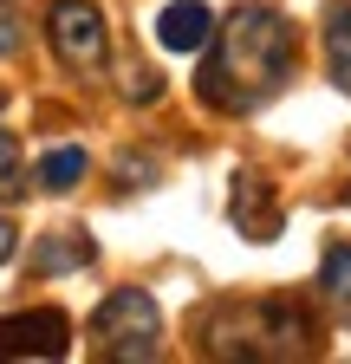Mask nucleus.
<instances>
[{"label": "nucleus", "instance_id": "nucleus-6", "mask_svg": "<svg viewBox=\"0 0 351 364\" xmlns=\"http://www.w3.org/2000/svg\"><path fill=\"white\" fill-rule=\"evenodd\" d=\"M234 228L247 241H274L280 235V202H274V182L267 176H234Z\"/></svg>", "mask_w": 351, "mask_h": 364}, {"label": "nucleus", "instance_id": "nucleus-2", "mask_svg": "<svg viewBox=\"0 0 351 364\" xmlns=\"http://www.w3.org/2000/svg\"><path fill=\"white\" fill-rule=\"evenodd\" d=\"M202 345L215 358H313L319 332L286 299H228V306L208 312Z\"/></svg>", "mask_w": 351, "mask_h": 364}, {"label": "nucleus", "instance_id": "nucleus-14", "mask_svg": "<svg viewBox=\"0 0 351 364\" xmlns=\"http://www.w3.org/2000/svg\"><path fill=\"white\" fill-rule=\"evenodd\" d=\"M14 247H20V235H14V221H7V215H0V267H7V260H14Z\"/></svg>", "mask_w": 351, "mask_h": 364}, {"label": "nucleus", "instance_id": "nucleus-12", "mask_svg": "<svg viewBox=\"0 0 351 364\" xmlns=\"http://www.w3.org/2000/svg\"><path fill=\"white\" fill-rule=\"evenodd\" d=\"M26 196V169H20V144L14 130H0V202H20Z\"/></svg>", "mask_w": 351, "mask_h": 364}, {"label": "nucleus", "instance_id": "nucleus-11", "mask_svg": "<svg viewBox=\"0 0 351 364\" xmlns=\"http://www.w3.org/2000/svg\"><path fill=\"white\" fill-rule=\"evenodd\" d=\"M85 182V150H46L39 156V189H53V196H65V189H78Z\"/></svg>", "mask_w": 351, "mask_h": 364}, {"label": "nucleus", "instance_id": "nucleus-5", "mask_svg": "<svg viewBox=\"0 0 351 364\" xmlns=\"http://www.w3.org/2000/svg\"><path fill=\"white\" fill-rule=\"evenodd\" d=\"M65 351H72V318L59 306L0 318V358H65Z\"/></svg>", "mask_w": 351, "mask_h": 364}, {"label": "nucleus", "instance_id": "nucleus-8", "mask_svg": "<svg viewBox=\"0 0 351 364\" xmlns=\"http://www.w3.org/2000/svg\"><path fill=\"white\" fill-rule=\"evenodd\" d=\"M319 299L351 326V241H325V254H319Z\"/></svg>", "mask_w": 351, "mask_h": 364}, {"label": "nucleus", "instance_id": "nucleus-9", "mask_svg": "<svg viewBox=\"0 0 351 364\" xmlns=\"http://www.w3.org/2000/svg\"><path fill=\"white\" fill-rule=\"evenodd\" d=\"M92 235H78V228H59L33 247V273H72V267H92Z\"/></svg>", "mask_w": 351, "mask_h": 364}, {"label": "nucleus", "instance_id": "nucleus-7", "mask_svg": "<svg viewBox=\"0 0 351 364\" xmlns=\"http://www.w3.org/2000/svg\"><path fill=\"white\" fill-rule=\"evenodd\" d=\"M215 33V14L202 7V0H169V7L156 14V46L163 53H202Z\"/></svg>", "mask_w": 351, "mask_h": 364}, {"label": "nucleus", "instance_id": "nucleus-13", "mask_svg": "<svg viewBox=\"0 0 351 364\" xmlns=\"http://www.w3.org/2000/svg\"><path fill=\"white\" fill-rule=\"evenodd\" d=\"M7 53H20V20L0 14V59H7Z\"/></svg>", "mask_w": 351, "mask_h": 364}, {"label": "nucleus", "instance_id": "nucleus-4", "mask_svg": "<svg viewBox=\"0 0 351 364\" xmlns=\"http://www.w3.org/2000/svg\"><path fill=\"white\" fill-rule=\"evenodd\" d=\"M46 39L65 72H98L104 53H111V33H104V14L92 7V0H53L46 14Z\"/></svg>", "mask_w": 351, "mask_h": 364}, {"label": "nucleus", "instance_id": "nucleus-3", "mask_svg": "<svg viewBox=\"0 0 351 364\" xmlns=\"http://www.w3.org/2000/svg\"><path fill=\"white\" fill-rule=\"evenodd\" d=\"M92 338H98V358H117V364H130V358H156L163 345V312H156V299L144 293V287H117L98 312H92Z\"/></svg>", "mask_w": 351, "mask_h": 364}, {"label": "nucleus", "instance_id": "nucleus-10", "mask_svg": "<svg viewBox=\"0 0 351 364\" xmlns=\"http://www.w3.org/2000/svg\"><path fill=\"white\" fill-rule=\"evenodd\" d=\"M325 72L351 98V7H332V20H325Z\"/></svg>", "mask_w": 351, "mask_h": 364}, {"label": "nucleus", "instance_id": "nucleus-1", "mask_svg": "<svg viewBox=\"0 0 351 364\" xmlns=\"http://www.w3.org/2000/svg\"><path fill=\"white\" fill-rule=\"evenodd\" d=\"M202 53H208L202 72H195L202 105L222 111V117H241V111H260L293 78V65H299V33L286 26L280 7H260V0H254V7H234L222 26L208 33Z\"/></svg>", "mask_w": 351, "mask_h": 364}]
</instances>
